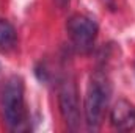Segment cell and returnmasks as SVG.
Here are the masks:
<instances>
[{"mask_svg": "<svg viewBox=\"0 0 135 133\" xmlns=\"http://www.w3.org/2000/svg\"><path fill=\"white\" fill-rule=\"evenodd\" d=\"M2 116L6 127L13 132L27 129V110L24 100V80L19 75L8 78L2 94Z\"/></svg>", "mask_w": 135, "mask_h": 133, "instance_id": "cell-1", "label": "cell"}, {"mask_svg": "<svg viewBox=\"0 0 135 133\" xmlns=\"http://www.w3.org/2000/svg\"><path fill=\"white\" fill-rule=\"evenodd\" d=\"M110 94H112V88L108 80L105 78L104 74H94L90 80L88 85V91H86V97H85V121L88 129H99L104 119V113L105 108L108 105L110 100Z\"/></svg>", "mask_w": 135, "mask_h": 133, "instance_id": "cell-2", "label": "cell"}, {"mask_svg": "<svg viewBox=\"0 0 135 133\" xmlns=\"http://www.w3.org/2000/svg\"><path fill=\"white\" fill-rule=\"evenodd\" d=\"M66 32L72 45L79 52L85 53L91 50L99 28L96 21H93L91 17L85 14H72L66 22Z\"/></svg>", "mask_w": 135, "mask_h": 133, "instance_id": "cell-3", "label": "cell"}, {"mask_svg": "<svg viewBox=\"0 0 135 133\" xmlns=\"http://www.w3.org/2000/svg\"><path fill=\"white\" fill-rule=\"evenodd\" d=\"M58 105L60 113L66 122L69 130L80 129V103H79V91L72 77L61 80L58 88Z\"/></svg>", "mask_w": 135, "mask_h": 133, "instance_id": "cell-4", "label": "cell"}, {"mask_svg": "<svg viewBox=\"0 0 135 133\" xmlns=\"http://www.w3.org/2000/svg\"><path fill=\"white\" fill-rule=\"evenodd\" d=\"M110 122L115 129L129 132L135 129V105L121 99L110 111Z\"/></svg>", "mask_w": 135, "mask_h": 133, "instance_id": "cell-5", "label": "cell"}, {"mask_svg": "<svg viewBox=\"0 0 135 133\" xmlns=\"http://www.w3.org/2000/svg\"><path fill=\"white\" fill-rule=\"evenodd\" d=\"M17 44V34L14 27L5 21L0 19V52H9Z\"/></svg>", "mask_w": 135, "mask_h": 133, "instance_id": "cell-6", "label": "cell"}]
</instances>
